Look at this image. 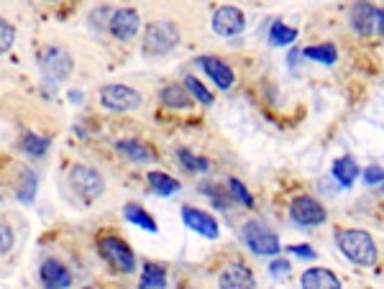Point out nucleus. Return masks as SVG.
<instances>
[{
  "label": "nucleus",
  "mask_w": 384,
  "mask_h": 289,
  "mask_svg": "<svg viewBox=\"0 0 384 289\" xmlns=\"http://www.w3.org/2000/svg\"><path fill=\"white\" fill-rule=\"evenodd\" d=\"M338 249L348 261L358 263V266H374L377 263V246L374 238L364 231H341L336 236Z\"/></svg>",
  "instance_id": "f257e3e1"
},
{
  "label": "nucleus",
  "mask_w": 384,
  "mask_h": 289,
  "mask_svg": "<svg viewBox=\"0 0 384 289\" xmlns=\"http://www.w3.org/2000/svg\"><path fill=\"white\" fill-rule=\"evenodd\" d=\"M179 41V31L169 21H159V23H149L146 33H144V54L146 57H161V54L172 52Z\"/></svg>",
  "instance_id": "f03ea898"
},
{
  "label": "nucleus",
  "mask_w": 384,
  "mask_h": 289,
  "mask_svg": "<svg viewBox=\"0 0 384 289\" xmlns=\"http://www.w3.org/2000/svg\"><path fill=\"white\" fill-rule=\"evenodd\" d=\"M97 253H100V256L105 258L115 271H121V274H134L136 271L134 251L128 249L121 238L102 236L100 241H97Z\"/></svg>",
  "instance_id": "7ed1b4c3"
},
{
  "label": "nucleus",
  "mask_w": 384,
  "mask_h": 289,
  "mask_svg": "<svg viewBox=\"0 0 384 289\" xmlns=\"http://www.w3.org/2000/svg\"><path fill=\"white\" fill-rule=\"evenodd\" d=\"M38 67L49 82H62L72 75L75 70V59L70 52H64L62 46H46L41 57H38Z\"/></svg>",
  "instance_id": "20e7f679"
},
{
  "label": "nucleus",
  "mask_w": 384,
  "mask_h": 289,
  "mask_svg": "<svg viewBox=\"0 0 384 289\" xmlns=\"http://www.w3.org/2000/svg\"><path fill=\"white\" fill-rule=\"evenodd\" d=\"M348 21H351L353 31L361 33V36H371V33L384 36V11L382 8H374L366 0H356L353 3Z\"/></svg>",
  "instance_id": "39448f33"
},
{
  "label": "nucleus",
  "mask_w": 384,
  "mask_h": 289,
  "mask_svg": "<svg viewBox=\"0 0 384 289\" xmlns=\"http://www.w3.org/2000/svg\"><path fill=\"white\" fill-rule=\"evenodd\" d=\"M144 103V97L141 92H136L134 87H128V84H105L100 87V105L105 110H113V113H128V110H136L141 108Z\"/></svg>",
  "instance_id": "423d86ee"
},
{
  "label": "nucleus",
  "mask_w": 384,
  "mask_h": 289,
  "mask_svg": "<svg viewBox=\"0 0 384 289\" xmlns=\"http://www.w3.org/2000/svg\"><path fill=\"white\" fill-rule=\"evenodd\" d=\"M241 236L256 256H274V253H279V249H282L277 233H272L267 225L259 223V220H249V223L243 225Z\"/></svg>",
  "instance_id": "0eeeda50"
},
{
  "label": "nucleus",
  "mask_w": 384,
  "mask_h": 289,
  "mask_svg": "<svg viewBox=\"0 0 384 289\" xmlns=\"http://www.w3.org/2000/svg\"><path fill=\"white\" fill-rule=\"evenodd\" d=\"M67 180H70V187L75 190L77 197H82L85 202H92L102 195V177L85 164H75L67 174Z\"/></svg>",
  "instance_id": "6e6552de"
},
{
  "label": "nucleus",
  "mask_w": 384,
  "mask_h": 289,
  "mask_svg": "<svg viewBox=\"0 0 384 289\" xmlns=\"http://www.w3.org/2000/svg\"><path fill=\"white\" fill-rule=\"evenodd\" d=\"M289 215L297 225H320L326 220V207L320 205L315 197H294L292 205H289Z\"/></svg>",
  "instance_id": "1a4fd4ad"
},
{
  "label": "nucleus",
  "mask_w": 384,
  "mask_h": 289,
  "mask_svg": "<svg viewBox=\"0 0 384 289\" xmlns=\"http://www.w3.org/2000/svg\"><path fill=\"white\" fill-rule=\"evenodd\" d=\"M246 28V16L233 6H220L213 13V31L218 36H238Z\"/></svg>",
  "instance_id": "9d476101"
},
{
  "label": "nucleus",
  "mask_w": 384,
  "mask_h": 289,
  "mask_svg": "<svg viewBox=\"0 0 384 289\" xmlns=\"http://www.w3.org/2000/svg\"><path fill=\"white\" fill-rule=\"evenodd\" d=\"M139 13H136L134 8H118L110 13V21H108V28L118 41H131L139 33Z\"/></svg>",
  "instance_id": "9b49d317"
},
{
  "label": "nucleus",
  "mask_w": 384,
  "mask_h": 289,
  "mask_svg": "<svg viewBox=\"0 0 384 289\" xmlns=\"http://www.w3.org/2000/svg\"><path fill=\"white\" fill-rule=\"evenodd\" d=\"M182 220L190 231L200 233L205 238H218L220 228H218V220L213 215H208L205 210H198V207H182Z\"/></svg>",
  "instance_id": "f8f14e48"
},
{
  "label": "nucleus",
  "mask_w": 384,
  "mask_h": 289,
  "mask_svg": "<svg viewBox=\"0 0 384 289\" xmlns=\"http://www.w3.org/2000/svg\"><path fill=\"white\" fill-rule=\"evenodd\" d=\"M198 65L203 67L205 75L215 82L218 90H228L230 84H233V80H236V77H233V70H230L225 62H220L218 57H200Z\"/></svg>",
  "instance_id": "ddd939ff"
},
{
  "label": "nucleus",
  "mask_w": 384,
  "mask_h": 289,
  "mask_svg": "<svg viewBox=\"0 0 384 289\" xmlns=\"http://www.w3.org/2000/svg\"><path fill=\"white\" fill-rule=\"evenodd\" d=\"M218 284L225 289H238V287H246L251 289L254 287V274H251L243 263H230V266H225L223 271H220V276H218Z\"/></svg>",
  "instance_id": "4468645a"
},
{
  "label": "nucleus",
  "mask_w": 384,
  "mask_h": 289,
  "mask_svg": "<svg viewBox=\"0 0 384 289\" xmlns=\"http://www.w3.org/2000/svg\"><path fill=\"white\" fill-rule=\"evenodd\" d=\"M38 276H41V284H44V287H62L64 289L72 284V274L67 271V266H62V263L54 261V258L41 263Z\"/></svg>",
  "instance_id": "2eb2a0df"
},
{
  "label": "nucleus",
  "mask_w": 384,
  "mask_h": 289,
  "mask_svg": "<svg viewBox=\"0 0 384 289\" xmlns=\"http://www.w3.org/2000/svg\"><path fill=\"white\" fill-rule=\"evenodd\" d=\"M300 284L305 289H338L341 282L338 276L333 274V271L328 269H320V266H313V269H307L305 274L300 276Z\"/></svg>",
  "instance_id": "dca6fc26"
},
{
  "label": "nucleus",
  "mask_w": 384,
  "mask_h": 289,
  "mask_svg": "<svg viewBox=\"0 0 384 289\" xmlns=\"http://www.w3.org/2000/svg\"><path fill=\"white\" fill-rule=\"evenodd\" d=\"M115 148H118L123 156H128L131 161H136V164H146V161L156 159V154H154L146 143L134 141V138H123V141H115Z\"/></svg>",
  "instance_id": "f3484780"
},
{
  "label": "nucleus",
  "mask_w": 384,
  "mask_h": 289,
  "mask_svg": "<svg viewBox=\"0 0 384 289\" xmlns=\"http://www.w3.org/2000/svg\"><path fill=\"white\" fill-rule=\"evenodd\" d=\"M161 103L166 105V108H190L192 105V95L187 92V87H179V84H169V87H164L161 90Z\"/></svg>",
  "instance_id": "a211bd4d"
},
{
  "label": "nucleus",
  "mask_w": 384,
  "mask_h": 289,
  "mask_svg": "<svg viewBox=\"0 0 384 289\" xmlns=\"http://www.w3.org/2000/svg\"><path fill=\"white\" fill-rule=\"evenodd\" d=\"M149 185H151V190L159 197H166V195H174L179 190V182L174 180V177H169V174L164 172H149Z\"/></svg>",
  "instance_id": "6ab92c4d"
},
{
  "label": "nucleus",
  "mask_w": 384,
  "mask_h": 289,
  "mask_svg": "<svg viewBox=\"0 0 384 289\" xmlns=\"http://www.w3.org/2000/svg\"><path fill=\"white\" fill-rule=\"evenodd\" d=\"M333 177L341 182L343 187L353 185L358 177V167H356V161L351 159V156H343V159H338L336 164H333Z\"/></svg>",
  "instance_id": "aec40b11"
},
{
  "label": "nucleus",
  "mask_w": 384,
  "mask_h": 289,
  "mask_svg": "<svg viewBox=\"0 0 384 289\" xmlns=\"http://www.w3.org/2000/svg\"><path fill=\"white\" fill-rule=\"evenodd\" d=\"M18 148L23 151V154L28 156H44L46 151H49V138H44V136H36V133H23L21 136V143Z\"/></svg>",
  "instance_id": "412c9836"
},
{
  "label": "nucleus",
  "mask_w": 384,
  "mask_h": 289,
  "mask_svg": "<svg viewBox=\"0 0 384 289\" xmlns=\"http://www.w3.org/2000/svg\"><path fill=\"white\" fill-rule=\"evenodd\" d=\"M139 284L144 289H161V287H166V271L161 269V266H156V263H146V266H144V271H141Z\"/></svg>",
  "instance_id": "4be33fe9"
},
{
  "label": "nucleus",
  "mask_w": 384,
  "mask_h": 289,
  "mask_svg": "<svg viewBox=\"0 0 384 289\" xmlns=\"http://www.w3.org/2000/svg\"><path fill=\"white\" fill-rule=\"evenodd\" d=\"M123 215H126L128 223L139 225V228H144V231H149V233L156 231V223H154V218L149 215L146 210H141L139 205H126V207H123Z\"/></svg>",
  "instance_id": "5701e85b"
},
{
  "label": "nucleus",
  "mask_w": 384,
  "mask_h": 289,
  "mask_svg": "<svg viewBox=\"0 0 384 289\" xmlns=\"http://www.w3.org/2000/svg\"><path fill=\"white\" fill-rule=\"evenodd\" d=\"M297 39V28L284 26L282 21H274L272 23V31H269V44L272 46H287Z\"/></svg>",
  "instance_id": "b1692460"
},
{
  "label": "nucleus",
  "mask_w": 384,
  "mask_h": 289,
  "mask_svg": "<svg viewBox=\"0 0 384 289\" xmlns=\"http://www.w3.org/2000/svg\"><path fill=\"white\" fill-rule=\"evenodd\" d=\"M302 57L320 62V65H333V62L338 59V52H336L333 44H320V46H307L305 52H302Z\"/></svg>",
  "instance_id": "393cba45"
},
{
  "label": "nucleus",
  "mask_w": 384,
  "mask_h": 289,
  "mask_svg": "<svg viewBox=\"0 0 384 289\" xmlns=\"http://www.w3.org/2000/svg\"><path fill=\"white\" fill-rule=\"evenodd\" d=\"M177 159L182 161V167H185L187 172H208V169H210L208 159H203V156H195L192 151H187V148H179Z\"/></svg>",
  "instance_id": "a878e982"
},
{
  "label": "nucleus",
  "mask_w": 384,
  "mask_h": 289,
  "mask_svg": "<svg viewBox=\"0 0 384 289\" xmlns=\"http://www.w3.org/2000/svg\"><path fill=\"white\" fill-rule=\"evenodd\" d=\"M23 172V182L21 187H16V197L23 200V202H31L33 195H36V174L31 169H21Z\"/></svg>",
  "instance_id": "bb28decb"
},
{
  "label": "nucleus",
  "mask_w": 384,
  "mask_h": 289,
  "mask_svg": "<svg viewBox=\"0 0 384 289\" xmlns=\"http://www.w3.org/2000/svg\"><path fill=\"white\" fill-rule=\"evenodd\" d=\"M185 87H187V92L195 97V100H200L203 105H213L210 90H208V87H205V84L200 82L198 77H185Z\"/></svg>",
  "instance_id": "cd10ccee"
},
{
  "label": "nucleus",
  "mask_w": 384,
  "mask_h": 289,
  "mask_svg": "<svg viewBox=\"0 0 384 289\" xmlns=\"http://www.w3.org/2000/svg\"><path fill=\"white\" fill-rule=\"evenodd\" d=\"M200 192L208 195V197L215 202V207H223V210H228V207H230V197H225V195L220 192V187L213 185V182H205V185H200Z\"/></svg>",
  "instance_id": "c85d7f7f"
},
{
  "label": "nucleus",
  "mask_w": 384,
  "mask_h": 289,
  "mask_svg": "<svg viewBox=\"0 0 384 289\" xmlns=\"http://www.w3.org/2000/svg\"><path fill=\"white\" fill-rule=\"evenodd\" d=\"M228 192H230V197L236 200V202H241L243 207H254V197H251L249 190H246L238 180H228Z\"/></svg>",
  "instance_id": "c756f323"
},
{
  "label": "nucleus",
  "mask_w": 384,
  "mask_h": 289,
  "mask_svg": "<svg viewBox=\"0 0 384 289\" xmlns=\"http://www.w3.org/2000/svg\"><path fill=\"white\" fill-rule=\"evenodd\" d=\"M13 41H16V28H13L11 21L0 16V54H6L13 46Z\"/></svg>",
  "instance_id": "7c9ffc66"
},
{
  "label": "nucleus",
  "mask_w": 384,
  "mask_h": 289,
  "mask_svg": "<svg viewBox=\"0 0 384 289\" xmlns=\"http://www.w3.org/2000/svg\"><path fill=\"white\" fill-rule=\"evenodd\" d=\"M13 241H16V236H13V228L0 220V256H6L8 251L13 249Z\"/></svg>",
  "instance_id": "2f4dec72"
},
{
  "label": "nucleus",
  "mask_w": 384,
  "mask_h": 289,
  "mask_svg": "<svg viewBox=\"0 0 384 289\" xmlns=\"http://www.w3.org/2000/svg\"><path fill=\"white\" fill-rule=\"evenodd\" d=\"M289 269H292V263L287 258H274V261L269 263V274L274 276V279H287Z\"/></svg>",
  "instance_id": "473e14b6"
},
{
  "label": "nucleus",
  "mask_w": 384,
  "mask_h": 289,
  "mask_svg": "<svg viewBox=\"0 0 384 289\" xmlns=\"http://www.w3.org/2000/svg\"><path fill=\"white\" fill-rule=\"evenodd\" d=\"M364 182L366 185H384V169L371 164V167L364 169Z\"/></svg>",
  "instance_id": "72a5a7b5"
},
{
  "label": "nucleus",
  "mask_w": 384,
  "mask_h": 289,
  "mask_svg": "<svg viewBox=\"0 0 384 289\" xmlns=\"http://www.w3.org/2000/svg\"><path fill=\"white\" fill-rule=\"evenodd\" d=\"M289 253H294V256H302V258H315V251L310 249L307 244H294V246H287Z\"/></svg>",
  "instance_id": "f704fd0d"
},
{
  "label": "nucleus",
  "mask_w": 384,
  "mask_h": 289,
  "mask_svg": "<svg viewBox=\"0 0 384 289\" xmlns=\"http://www.w3.org/2000/svg\"><path fill=\"white\" fill-rule=\"evenodd\" d=\"M51 3H54V0H51Z\"/></svg>",
  "instance_id": "c9c22d12"
}]
</instances>
